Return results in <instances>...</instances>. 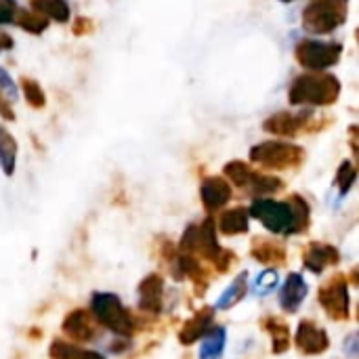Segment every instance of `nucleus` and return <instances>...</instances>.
Wrapping results in <instances>:
<instances>
[{"label": "nucleus", "mask_w": 359, "mask_h": 359, "mask_svg": "<svg viewBox=\"0 0 359 359\" xmlns=\"http://www.w3.org/2000/svg\"><path fill=\"white\" fill-rule=\"evenodd\" d=\"M13 46H15V38L11 34H6V32H0V53L11 50Z\"/></svg>", "instance_id": "37"}, {"label": "nucleus", "mask_w": 359, "mask_h": 359, "mask_svg": "<svg viewBox=\"0 0 359 359\" xmlns=\"http://www.w3.org/2000/svg\"><path fill=\"white\" fill-rule=\"evenodd\" d=\"M0 93L13 103L15 99H17V88H15V82L11 80V76H8V72L6 69H2L0 67Z\"/></svg>", "instance_id": "32"}, {"label": "nucleus", "mask_w": 359, "mask_h": 359, "mask_svg": "<svg viewBox=\"0 0 359 359\" xmlns=\"http://www.w3.org/2000/svg\"><path fill=\"white\" fill-rule=\"evenodd\" d=\"M50 359H84V349H80L74 343H65V341H53L50 349Z\"/></svg>", "instance_id": "30"}, {"label": "nucleus", "mask_w": 359, "mask_h": 359, "mask_svg": "<svg viewBox=\"0 0 359 359\" xmlns=\"http://www.w3.org/2000/svg\"><path fill=\"white\" fill-rule=\"evenodd\" d=\"M307 154L301 145L286 141H263L250 149V160L267 170H288L299 168Z\"/></svg>", "instance_id": "4"}, {"label": "nucleus", "mask_w": 359, "mask_h": 359, "mask_svg": "<svg viewBox=\"0 0 359 359\" xmlns=\"http://www.w3.org/2000/svg\"><path fill=\"white\" fill-rule=\"evenodd\" d=\"M355 179H358V170H355L353 162H351V160H345V162L339 166V172H337V187H339V194H341V196H347L349 189L353 187Z\"/></svg>", "instance_id": "29"}, {"label": "nucleus", "mask_w": 359, "mask_h": 359, "mask_svg": "<svg viewBox=\"0 0 359 359\" xmlns=\"http://www.w3.org/2000/svg\"><path fill=\"white\" fill-rule=\"evenodd\" d=\"M248 217L259 219L269 231L273 233H284L288 236L290 231V206L288 202H276V200H267V198H259L252 202Z\"/></svg>", "instance_id": "8"}, {"label": "nucleus", "mask_w": 359, "mask_h": 359, "mask_svg": "<svg viewBox=\"0 0 359 359\" xmlns=\"http://www.w3.org/2000/svg\"><path fill=\"white\" fill-rule=\"evenodd\" d=\"M341 90L343 84L334 74L305 72L288 86V101L299 107H328L339 101Z\"/></svg>", "instance_id": "1"}, {"label": "nucleus", "mask_w": 359, "mask_h": 359, "mask_svg": "<svg viewBox=\"0 0 359 359\" xmlns=\"http://www.w3.org/2000/svg\"><path fill=\"white\" fill-rule=\"evenodd\" d=\"M29 8L40 13L48 21L67 23L72 19V8L67 0H29Z\"/></svg>", "instance_id": "17"}, {"label": "nucleus", "mask_w": 359, "mask_h": 359, "mask_svg": "<svg viewBox=\"0 0 359 359\" xmlns=\"http://www.w3.org/2000/svg\"><path fill=\"white\" fill-rule=\"evenodd\" d=\"M280 2H292V0H280Z\"/></svg>", "instance_id": "39"}, {"label": "nucleus", "mask_w": 359, "mask_h": 359, "mask_svg": "<svg viewBox=\"0 0 359 359\" xmlns=\"http://www.w3.org/2000/svg\"><path fill=\"white\" fill-rule=\"evenodd\" d=\"M349 17V0H311L303 11V27L313 36H328Z\"/></svg>", "instance_id": "2"}, {"label": "nucleus", "mask_w": 359, "mask_h": 359, "mask_svg": "<svg viewBox=\"0 0 359 359\" xmlns=\"http://www.w3.org/2000/svg\"><path fill=\"white\" fill-rule=\"evenodd\" d=\"M90 307H93V309H90L93 318H95L101 326H105V328H109L111 332L122 334V337L133 334L135 322H133L130 313L124 309L120 297H116V294H111V292H99V294L93 297V305H90Z\"/></svg>", "instance_id": "6"}, {"label": "nucleus", "mask_w": 359, "mask_h": 359, "mask_svg": "<svg viewBox=\"0 0 359 359\" xmlns=\"http://www.w3.org/2000/svg\"><path fill=\"white\" fill-rule=\"evenodd\" d=\"M320 303L324 311L337 320L343 322L349 318V286L343 276H334L328 284L322 286L320 290Z\"/></svg>", "instance_id": "9"}, {"label": "nucleus", "mask_w": 359, "mask_h": 359, "mask_svg": "<svg viewBox=\"0 0 359 359\" xmlns=\"http://www.w3.org/2000/svg\"><path fill=\"white\" fill-rule=\"evenodd\" d=\"M15 164H17V141L0 124V168L6 177H11L15 172Z\"/></svg>", "instance_id": "21"}, {"label": "nucleus", "mask_w": 359, "mask_h": 359, "mask_svg": "<svg viewBox=\"0 0 359 359\" xmlns=\"http://www.w3.org/2000/svg\"><path fill=\"white\" fill-rule=\"evenodd\" d=\"M181 250L187 255H202L204 259L215 263L223 252V248L217 242L215 223L208 219L202 225H189L181 238Z\"/></svg>", "instance_id": "7"}, {"label": "nucleus", "mask_w": 359, "mask_h": 359, "mask_svg": "<svg viewBox=\"0 0 359 359\" xmlns=\"http://www.w3.org/2000/svg\"><path fill=\"white\" fill-rule=\"evenodd\" d=\"M252 257L261 263H284L286 250L282 244L269 242V240H255L252 244Z\"/></svg>", "instance_id": "24"}, {"label": "nucleus", "mask_w": 359, "mask_h": 359, "mask_svg": "<svg viewBox=\"0 0 359 359\" xmlns=\"http://www.w3.org/2000/svg\"><path fill=\"white\" fill-rule=\"evenodd\" d=\"M284 187V181L278 179V177H269V175H261V172H255L246 191L252 194V196H265V194H273V191H280Z\"/></svg>", "instance_id": "27"}, {"label": "nucleus", "mask_w": 359, "mask_h": 359, "mask_svg": "<svg viewBox=\"0 0 359 359\" xmlns=\"http://www.w3.org/2000/svg\"><path fill=\"white\" fill-rule=\"evenodd\" d=\"M263 326H265V330L273 339V353H286L290 349V332H288V326L282 320H278V318H265L263 320Z\"/></svg>", "instance_id": "25"}, {"label": "nucleus", "mask_w": 359, "mask_h": 359, "mask_svg": "<svg viewBox=\"0 0 359 359\" xmlns=\"http://www.w3.org/2000/svg\"><path fill=\"white\" fill-rule=\"evenodd\" d=\"M13 21H15L21 29H25L27 34H34V36L46 32L48 25H50V21H48L46 17H42L40 13H36V11H32V8H17Z\"/></svg>", "instance_id": "22"}, {"label": "nucleus", "mask_w": 359, "mask_h": 359, "mask_svg": "<svg viewBox=\"0 0 359 359\" xmlns=\"http://www.w3.org/2000/svg\"><path fill=\"white\" fill-rule=\"evenodd\" d=\"M358 334H351L349 339H347V343H345V353L349 355V358H358Z\"/></svg>", "instance_id": "36"}, {"label": "nucleus", "mask_w": 359, "mask_h": 359, "mask_svg": "<svg viewBox=\"0 0 359 359\" xmlns=\"http://www.w3.org/2000/svg\"><path fill=\"white\" fill-rule=\"evenodd\" d=\"M294 345L305 355H320L330 347V339L324 328H320L318 324H313L309 320H303L297 328Z\"/></svg>", "instance_id": "10"}, {"label": "nucleus", "mask_w": 359, "mask_h": 359, "mask_svg": "<svg viewBox=\"0 0 359 359\" xmlns=\"http://www.w3.org/2000/svg\"><path fill=\"white\" fill-rule=\"evenodd\" d=\"M90 29H93L90 19H86V17H78V19L74 21V34L82 36V34H88Z\"/></svg>", "instance_id": "35"}, {"label": "nucleus", "mask_w": 359, "mask_h": 359, "mask_svg": "<svg viewBox=\"0 0 359 359\" xmlns=\"http://www.w3.org/2000/svg\"><path fill=\"white\" fill-rule=\"evenodd\" d=\"M63 332L76 343H88L97 334L95 318L86 309H74L63 320Z\"/></svg>", "instance_id": "11"}, {"label": "nucleus", "mask_w": 359, "mask_h": 359, "mask_svg": "<svg viewBox=\"0 0 359 359\" xmlns=\"http://www.w3.org/2000/svg\"><path fill=\"white\" fill-rule=\"evenodd\" d=\"M212 318H215V311L212 309H202L198 311L179 332V341L181 345H194L196 341L204 339L206 332L210 330V324H212Z\"/></svg>", "instance_id": "16"}, {"label": "nucleus", "mask_w": 359, "mask_h": 359, "mask_svg": "<svg viewBox=\"0 0 359 359\" xmlns=\"http://www.w3.org/2000/svg\"><path fill=\"white\" fill-rule=\"evenodd\" d=\"M0 118L6 120V122H13L17 116H15V109H13V103L0 93Z\"/></svg>", "instance_id": "34"}, {"label": "nucleus", "mask_w": 359, "mask_h": 359, "mask_svg": "<svg viewBox=\"0 0 359 359\" xmlns=\"http://www.w3.org/2000/svg\"><path fill=\"white\" fill-rule=\"evenodd\" d=\"M223 175H225L233 185L246 189L248 183H250V179H252V175H255V170H252L246 162H242V160H231V162L225 164Z\"/></svg>", "instance_id": "28"}, {"label": "nucleus", "mask_w": 359, "mask_h": 359, "mask_svg": "<svg viewBox=\"0 0 359 359\" xmlns=\"http://www.w3.org/2000/svg\"><path fill=\"white\" fill-rule=\"evenodd\" d=\"M17 8L19 6H17L15 0H0V25L2 23H13Z\"/></svg>", "instance_id": "33"}, {"label": "nucleus", "mask_w": 359, "mask_h": 359, "mask_svg": "<svg viewBox=\"0 0 359 359\" xmlns=\"http://www.w3.org/2000/svg\"><path fill=\"white\" fill-rule=\"evenodd\" d=\"M84 359H105L103 355H99V353H95V351H86L84 353Z\"/></svg>", "instance_id": "38"}, {"label": "nucleus", "mask_w": 359, "mask_h": 359, "mask_svg": "<svg viewBox=\"0 0 359 359\" xmlns=\"http://www.w3.org/2000/svg\"><path fill=\"white\" fill-rule=\"evenodd\" d=\"M246 290H248V278H246V273H242V276H238V278L225 288V292H223V294L219 297V301L215 303V309L227 311V309L236 307V305L246 297Z\"/></svg>", "instance_id": "19"}, {"label": "nucleus", "mask_w": 359, "mask_h": 359, "mask_svg": "<svg viewBox=\"0 0 359 359\" xmlns=\"http://www.w3.org/2000/svg\"><path fill=\"white\" fill-rule=\"evenodd\" d=\"M219 231L223 236H240L248 231V210L231 208L225 210L219 219Z\"/></svg>", "instance_id": "18"}, {"label": "nucleus", "mask_w": 359, "mask_h": 359, "mask_svg": "<svg viewBox=\"0 0 359 359\" xmlns=\"http://www.w3.org/2000/svg\"><path fill=\"white\" fill-rule=\"evenodd\" d=\"M305 267L313 273H322L326 267L337 265L341 261V252L330 244H313L305 252Z\"/></svg>", "instance_id": "15"}, {"label": "nucleus", "mask_w": 359, "mask_h": 359, "mask_svg": "<svg viewBox=\"0 0 359 359\" xmlns=\"http://www.w3.org/2000/svg\"><path fill=\"white\" fill-rule=\"evenodd\" d=\"M343 48L345 46L334 40L303 38L294 46V59L307 72H326L341 61Z\"/></svg>", "instance_id": "3"}, {"label": "nucleus", "mask_w": 359, "mask_h": 359, "mask_svg": "<svg viewBox=\"0 0 359 359\" xmlns=\"http://www.w3.org/2000/svg\"><path fill=\"white\" fill-rule=\"evenodd\" d=\"M288 206H290V217H292L290 219V231H288V236H297V233H301L309 225L311 210H309V204L301 196L288 198Z\"/></svg>", "instance_id": "23"}, {"label": "nucleus", "mask_w": 359, "mask_h": 359, "mask_svg": "<svg viewBox=\"0 0 359 359\" xmlns=\"http://www.w3.org/2000/svg\"><path fill=\"white\" fill-rule=\"evenodd\" d=\"M307 292H309V286H307V282H305V278L301 273L288 276V280L284 282V286L280 290V305H282V309L294 313L301 307V303L305 301Z\"/></svg>", "instance_id": "13"}, {"label": "nucleus", "mask_w": 359, "mask_h": 359, "mask_svg": "<svg viewBox=\"0 0 359 359\" xmlns=\"http://www.w3.org/2000/svg\"><path fill=\"white\" fill-rule=\"evenodd\" d=\"M162 290H164L162 278L158 273L147 276L139 284V307L143 311H149V313H160V309H162Z\"/></svg>", "instance_id": "14"}, {"label": "nucleus", "mask_w": 359, "mask_h": 359, "mask_svg": "<svg viewBox=\"0 0 359 359\" xmlns=\"http://www.w3.org/2000/svg\"><path fill=\"white\" fill-rule=\"evenodd\" d=\"M280 284V276L276 269H265L263 273L257 276L255 284H252V292L255 294H269L271 290H276Z\"/></svg>", "instance_id": "31"}, {"label": "nucleus", "mask_w": 359, "mask_h": 359, "mask_svg": "<svg viewBox=\"0 0 359 359\" xmlns=\"http://www.w3.org/2000/svg\"><path fill=\"white\" fill-rule=\"evenodd\" d=\"M326 126V120L318 114L303 111H278L263 122V130L276 137H299L303 133H316Z\"/></svg>", "instance_id": "5"}, {"label": "nucleus", "mask_w": 359, "mask_h": 359, "mask_svg": "<svg viewBox=\"0 0 359 359\" xmlns=\"http://www.w3.org/2000/svg\"><path fill=\"white\" fill-rule=\"evenodd\" d=\"M19 88L23 93V99L29 107L34 109H42L46 105V93L44 88L40 86V82H36L34 78L29 76H21L19 78Z\"/></svg>", "instance_id": "26"}, {"label": "nucleus", "mask_w": 359, "mask_h": 359, "mask_svg": "<svg viewBox=\"0 0 359 359\" xmlns=\"http://www.w3.org/2000/svg\"><path fill=\"white\" fill-rule=\"evenodd\" d=\"M225 343H227V332L225 328L217 326L210 328L206 332V337L202 339V347H200V359H221L225 351Z\"/></svg>", "instance_id": "20"}, {"label": "nucleus", "mask_w": 359, "mask_h": 359, "mask_svg": "<svg viewBox=\"0 0 359 359\" xmlns=\"http://www.w3.org/2000/svg\"><path fill=\"white\" fill-rule=\"evenodd\" d=\"M231 185L225 177H208L200 187V198L206 210H219L231 200Z\"/></svg>", "instance_id": "12"}]
</instances>
